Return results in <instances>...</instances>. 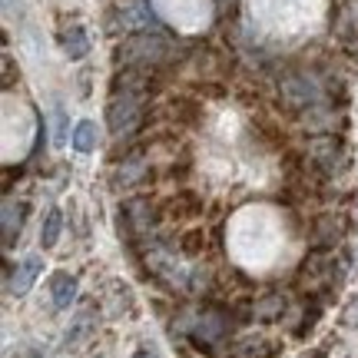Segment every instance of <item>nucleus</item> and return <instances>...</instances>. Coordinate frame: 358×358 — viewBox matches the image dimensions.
Wrapping results in <instances>:
<instances>
[{
    "label": "nucleus",
    "instance_id": "4",
    "mask_svg": "<svg viewBox=\"0 0 358 358\" xmlns=\"http://www.w3.org/2000/svg\"><path fill=\"white\" fill-rule=\"evenodd\" d=\"M40 268H43V259H40V256H27L24 262H20V266L7 275V292H10V295H27V292H30V285H34V279L40 275Z\"/></svg>",
    "mask_w": 358,
    "mask_h": 358
},
{
    "label": "nucleus",
    "instance_id": "13",
    "mask_svg": "<svg viewBox=\"0 0 358 358\" xmlns=\"http://www.w3.org/2000/svg\"><path fill=\"white\" fill-rule=\"evenodd\" d=\"M275 352V345H268V342H262V338H249V342H243V345L236 348V355L239 358H268Z\"/></svg>",
    "mask_w": 358,
    "mask_h": 358
},
{
    "label": "nucleus",
    "instance_id": "5",
    "mask_svg": "<svg viewBox=\"0 0 358 358\" xmlns=\"http://www.w3.org/2000/svg\"><path fill=\"white\" fill-rule=\"evenodd\" d=\"M50 295H53V306L57 308H70L77 302V279L70 272H53L50 275Z\"/></svg>",
    "mask_w": 358,
    "mask_h": 358
},
{
    "label": "nucleus",
    "instance_id": "12",
    "mask_svg": "<svg viewBox=\"0 0 358 358\" xmlns=\"http://www.w3.org/2000/svg\"><path fill=\"white\" fill-rule=\"evenodd\" d=\"M282 312H285V299H282V295H266V299H259L256 308H252V315L262 319V322L279 319Z\"/></svg>",
    "mask_w": 358,
    "mask_h": 358
},
{
    "label": "nucleus",
    "instance_id": "14",
    "mask_svg": "<svg viewBox=\"0 0 358 358\" xmlns=\"http://www.w3.org/2000/svg\"><path fill=\"white\" fill-rule=\"evenodd\" d=\"M53 127H57V143H66V116H64V110H57V113H53Z\"/></svg>",
    "mask_w": 358,
    "mask_h": 358
},
{
    "label": "nucleus",
    "instance_id": "15",
    "mask_svg": "<svg viewBox=\"0 0 358 358\" xmlns=\"http://www.w3.org/2000/svg\"><path fill=\"white\" fill-rule=\"evenodd\" d=\"M133 358H159V355H156L153 348H140V352H136V355H133Z\"/></svg>",
    "mask_w": 358,
    "mask_h": 358
},
{
    "label": "nucleus",
    "instance_id": "3",
    "mask_svg": "<svg viewBox=\"0 0 358 358\" xmlns=\"http://www.w3.org/2000/svg\"><path fill=\"white\" fill-rule=\"evenodd\" d=\"M156 226V213L146 199H127L120 206V236H127L129 243L146 239Z\"/></svg>",
    "mask_w": 358,
    "mask_h": 358
},
{
    "label": "nucleus",
    "instance_id": "1",
    "mask_svg": "<svg viewBox=\"0 0 358 358\" xmlns=\"http://www.w3.org/2000/svg\"><path fill=\"white\" fill-rule=\"evenodd\" d=\"M169 53H173V43L166 37H159V34H136V37H129L120 53H116V60L123 66H140V70H150V66H159L169 60Z\"/></svg>",
    "mask_w": 358,
    "mask_h": 358
},
{
    "label": "nucleus",
    "instance_id": "11",
    "mask_svg": "<svg viewBox=\"0 0 358 358\" xmlns=\"http://www.w3.org/2000/svg\"><path fill=\"white\" fill-rule=\"evenodd\" d=\"M60 232H64V216H60V209H50L43 219V229H40V249H53L60 243Z\"/></svg>",
    "mask_w": 358,
    "mask_h": 358
},
{
    "label": "nucleus",
    "instance_id": "7",
    "mask_svg": "<svg viewBox=\"0 0 358 358\" xmlns=\"http://www.w3.org/2000/svg\"><path fill=\"white\" fill-rule=\"evenodd\" d=\"M226 332H229V322H226V315H219V312H206L203 319L192 325V335L203 338V342H219Z\"/></svg>",
    "mask_w": 358,
    "mask_h": 358
},
{
    "label": "nucleus",
    "instance_id": "6",
    "mask_svg": "<svg viewBox=\"0 0 358 358\" xmlns=\"http://www.w3.org/2000/svg\"><path fill=\"white\" fill-rule=\"evenodd\" d=\"M24 213L27 206L17 203V199H7L3 209H0V226H3V245H13V239L20 236V226H24Z\"/></svg>",
    "mask_w": 358,
    "mask_h": 358
},
{
    "label": "nucleus",
    "instance_id": "9",
    "mask_svg": "<svg viewBox=\"0 0 358 358\" xmlns=\"http://www.w3.org/2000/svg\"><path fill=\"white\" fill-rule=\"evenodd\" d=\"M96 136H100V129H96V123L93 120H80L77 127H73V150L77 153H93L96 150Z\"/></svg>",
    "mask_w": 358,
    "mask_h": 358
},
{
    "label": "nucleus",
    "instance_id": "8",
    "mask_svg": "<svg viewBox=\"0 0 358 358\" xmlns=\"http://www.w3.org/2000/svg\"><path fill=\"white\" fill-rule=\"evenodd\" d=\"M342 239V219L335 213H325V216L315 219V232H312V243L315 245H332Z\"/></svg>",
    "mask_w": 358,
    "mask_h": 358
},
{
    "label": "nucleus",
    "instance_id": "10",
    "mask_svg": "<svg viewBox=\"0 0 358 358\" xmlns=\"http://www.w3.org/2000/svg\"><path fill=\"white\" fill-rule=\"evenodd\" d=\"M64 53L70 60H83L90 53V40H87V30H83V27H70L64 34Z\"/></svg>",
    "mask_w": 358,
    "mask_h": 358
},
{
    "label": "nucleus",
    "instance_id": "2",
    "mask_svg": "<svg viewBox=\"0 0 358 358\" xmlns=\"http://www.w3.org/2000/svg\"><path fill=\"white\" fill-rule=\"evenodd\" d=\"M106 123L116 140L133 136L143 123V90H113V100L106 106Z\"/></svg>",
    "mask_w": 358,
    "mask_h": 358
}]
</instances>
